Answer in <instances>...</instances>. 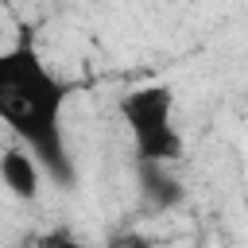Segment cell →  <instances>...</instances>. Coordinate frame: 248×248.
Segmentation results:
<instances>
[{
  "mask_svg": "<svg viewBox=\"0 0 248 248\" xmlns=\"http://www.w3.org/2000/svg\"><path fill=\"white\" fill-rule=\"evenodd\" d=\"M0 182L8 186L12 198L35 202L39 198V186H43V167H39V159L27 147H8L0 155Z\"/></svg>",
  "mask_w": 248,
  "mask_h": 248,
  "instance_id": "obj_3",
  "label": "cell"
},
{
  "mask_svg": "<svg viewBox=\"0 0 248 248\" xmlns=\"http://www.w3.org/2000/svg\"><path fill=\"white\" fill-rule=\"evenodd\" d=\"M140 178H143V198L155 209H167L182 198V186L163 174V163H140Z\"/></svg>",
  "mask_w": 248,
  "mask_h": 248,
  "instance_id": "obj_4",
  "label": "cell"
},
{
  "mask_svg": "<svg viewBox=\"0 0 248 248\" xmlns=\"http://www.w3.org/2000/svg\"><path fill=\"white\" fill-rule=\"evenodd\" d=\"M66 97L70 89L54 78L35 46L16 43L0 50V124L12 128V136L39 159L43 174H50L58 186L78 182L62 136Z\"/></svg>",
  "mask_w": 248,
  "mask_h": 248,
  "instance_id": "obj_1",
  "label": "cell"
},
{
  "mask_svg": "<svg viewBox=\"0 0 248 248\" xmlns=\"http://www.w3.org/2000/svg\"><path fill=\"white\" fill-rule=\"evenodd\" d=\"M120 116L132 132L140 163H174L182 155V136L174 128V89L163 81L136 85L120 97Z\"/></svg>",
  "mask_w": 248,
  "mask_h": 248,
  "instance_id": "obj_2",
  "label": "cell"
}]
</instances>
